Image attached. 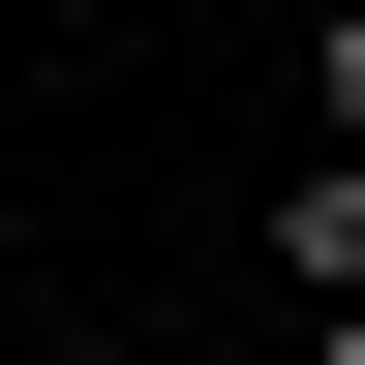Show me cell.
<instances>
[{"label":"cell","mask_w":365,"mask_h":365,"mask_svg":"<svg viewBox=\"0 0 365 365\" xmlns=\"http://www.w3.org/2000/svg\"><path fill=\"white\" fill-rule=\"evenodd\" d=\"M274 274H304V335L365 304V153H304V182H274Z\"/></svg>","instance_id":"obj_1"},{"label":"cell","mask_w":365,"mask_h":365,"mask_svg":"<svg viewBox=\"0 0 365 365\" xmlns=\"http://www.w3.org/2000/svg\"><path fill=\"white\" fill-rule=\"evenodd\" d=\"M304 122H335V153H365V0H335V31H304Z\"/></svg>","instance_id":"obj_2"},{"label":"cell","mask_w":365,"mask_h":365,"mask_svg":"<svg viewBox=\"0 0 365 365\" xmlns=\"http://www.w3.org/2000/svg\"><path fill=\"white\" fill-rule=\"evenodd\" d=\"M0 365H153V335H122V304H31V335H0Z\"/></svg>","instance_id":"obj_3"},{"label":"cell","mask_w":365,"mask_h":365,"mask_svg":"<svg viewBox=\"0 0 365 365\" xmlns=\"http://www.w3.org/2000/svg\"><path fill=\"white\" fill-rule=\"evenodd\" d=\"M304 365H365V304H335V335H304Z\"/></svg>","instance_id":"obj_4"}]
</instances>
